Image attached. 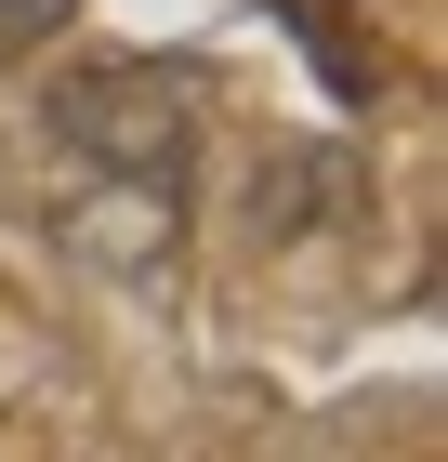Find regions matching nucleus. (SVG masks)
Returning <instances> with one entry per match:
<instances>
[{"label":"nucleus","mask_w":448,"mask_h":462,"mask_svg":"<svg viewBox=\"0 0 448 462\" xmlns=\"http://www.w3.org/2000/svg\"><path fill=\"white\" fill-rule=\"evenodd\" d=\"M277 27H304L316 79H330L343 106H370V53H356V27H343V14H330V0H277Z\"/></svg>","instance_id":"2"},{"label":"nucleus","mask_w":448,"mask_h":462,"mask_svg":"<svg viewBox=\"0 0 448 462\" xmlns=\"http://www.w3.org/2000/svg\"><path fill=\"white\" fill-rule=\"evenodd\" d=\"M40 27H67V0H0V53H14V40H40Z\"/></svg>","instance_id":"3"},{"label":"nucleus","mask_w":448,"mask_h":462,"mask_svg":"<svg viewBox=\"0 0 448 462\" xmlns=\"http://www.w3.org/2000/svg\"><path fill=\"white\" fill-rule=\"evenodd\" d=\"M185 133H198L185 67H79L53 93V145H79V159H105L133 185H185Z\"/></svg>","instance_id":"1"}]
</instances>
